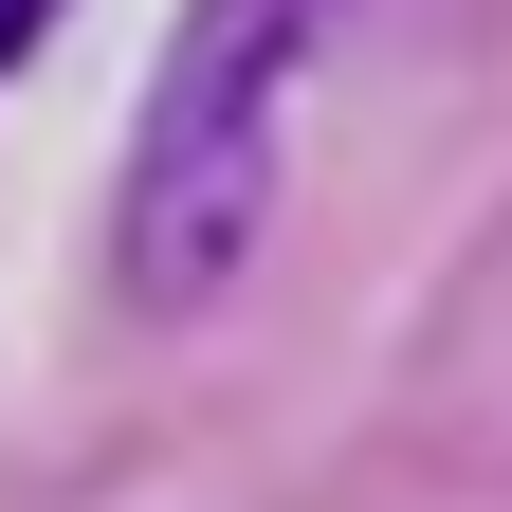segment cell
<instances>
[{"label":"cell","mask_w":512,"mask_h":512,"mask_svg":"<svg viewBox=\"0 0 512 512\" xmlns=\"http://www.w3.org/2000/svg\"><path fill=\"white\" fill-rule=\"evenodd\" d=\"M330 19H348V0H183V37H165V74H147V128H128V202H110L128 311L238 293L256 220H275V128H293Z\"/></svg>","instance_id":"cell-1"},{"label":"cell","mask_w":512,"mask_h":512,"mask_svg":"<svg viewBox=\"0 0 512 512\" xmlns=\"http://www.w3.org/2000/svg\"><path fill=\"white\" fill-rule=\"evenodd\" d=\"M55 19H74V0H0V74H19V55H37Z\"/></svg>","instance_id":"cell-2"}]
</instances>
